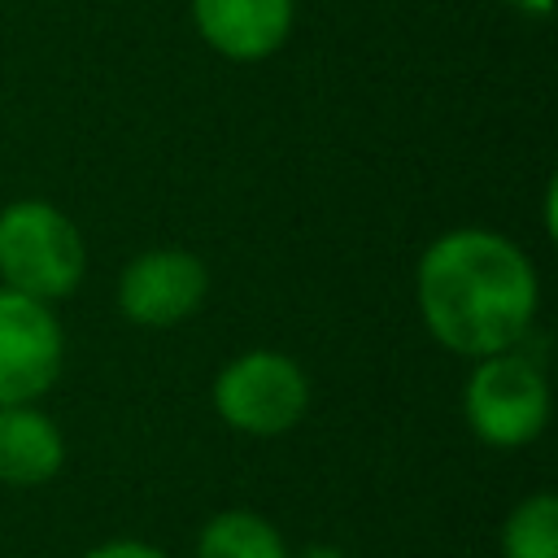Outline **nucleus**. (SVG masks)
Here are the masks:
<instances>
[{
  "label": "nucleus",
  "instance_id": "obj_1",
  "mask_svg": "<svg viewBox=\"0 0 558 558\" xmlns=\"http://www.w3.org/2000/svg\"><path fill=\"white\" fill-rule=\"evenodd\" d=\"M414 296L427 336L471 362L519 349L541 314L532 257L488 227H453L436 235L418 257Z\"/></svg>",
  "mask_w": 558,
  "mask_h": 558
},
{
  "label": "nucleus",
  "instance_id": "obj_2",
  "mask_svg": "<svg viewBox=\"0 0 558 558\" xmlns=\"http://www.w3.org/2000/svg\"><path fill=\"white\" fill-rule=\"evenodd\" d=\"M87 275V244L52 201H13L0 209V283L39 301L70 296Z\"/></svg>",
  "mask_w": 558,
  "mask_h": 558
},
{
  "label": "nucleus",
  "instance_id": "obj_3",
  "mask_svg": "<svg viewBox=\"0 0 558 558\" xmlns=\"http://www.w3.org/2000/svg\"><path fill=\"white\" fill-rule=\"evenodd\" d=\"M462 414L480 445L523 449L549 423V379L523 349L475 357L462 388Z\"/></svg>",
  "mask_w": 558,
  "mask_h": 558
},
{
  "label": "nucleus",
  "instance_id": "obj_4",
  "mask_svg": "<svg viewBox=\"0 0 558 558\" xmlns=\"http://www.w3.org/2000/svg\"><path fill=\"white\" fill-rule=\"evenodd\" d=\"M214 410L240 436H283L310 410V375L279 349H244L214 375Z\"/></svg>",
  "mask_w": 558,
  "mask_h": 558
},
{
  "label": "nucleus",
  "instance_id": "obj_5",
  "mask_svg": "<svg viewBox=\"0 0 558 558\" xmlns=\"http://www.w3.org/2000/svg\"><path fill=\"white\" fill-rule=\"evenodd\" d=\"M65 366V331L48 301L0 283V405L39 401Z\"/></svg>",
  "mask_w": 558,
  "mask_h": 558
},
{
  "label": "nucleus",
  "instance_id": "obj_6",
  "mask_svg": "<svg viewBox=\"0 0 558 558\" xmlns=\"http://www.w3.org/2000/svg\"><path fill=\"white\" fill-rule=\"evenodd\" d=\"M209 296V266L187 248H144L118 275V310L135 327H179Z\"/></svg>",
  "mask_w": 558,
  "mask_h": 558
},
{
  "label": "nucleus",
  "instance_id": "obj_7",
  "mask_svg": "<svg viewBox=\"0 0 558 558\" xmlns=\"http://www.w3.org/2000/svg\"><path fill=\"white\" fill-rule=\"evenodd\" d=\"M296 0H192L196 35L227 61H266L292 35Z\"/></svg>",
  "mask_w": 558,
  "mask_h": 558
},
{
  "label": "nucleus",
  "instance_id": "obj_8",
  "mask_svg": "<svg viewBox=\"0 0 558 558\" xmlns=\"http://www.w3.org/2000/svg\"><path fill=\"white\" fill-rule=\"evenodd\" d=\"M65 466V436L35 401L0 405V484L39 488Z\"/></svg>",
  "mask_w": 558,
  "mask_h": 558
},
{
  "label": "nucleus",
  "instance_id": "obj_9",
  "mask_svg": "<svg viewBox=\"0 0 558 558\" xmlns=\"http://www.w3.org/2000/svg\"><path fill=\"white\" fill-rule=\"evenodd\" d=\"M288 541L283 532L244 506H227L218 514H209L196 532L192 558H288Z\"/></svg>",
  "mask_w": 558,
  "mask_h": 558
},
{
  "label": "nucleus",
  "instance_id": "obj_10",
  "mask_svg": "<svg viewBox=\"0 0 558 558\" xmlns=\"http://www.w3.org/2000/svg\"><path fill=\"white\" fill-rule=\"evenodd\" d=\"M501 558H558V497L527 493L501 523Z\"/></svg>",
  "mask_w": 558,
  "mask_h": 558
},
{
  "label": "nucleus",
  "instance_id": "obj_11",
  "mask_svg": "<svg viewBox=\"0 0 558 558\" xmlns=\"http://www.w3.org/2000/svg\"><path fill=\"white\" fill-rule=\"evenodd\" d=\"M83 558H170L161 545L153 541H135V536H113V541H100L92 545Z\"/></svg>",
  "mask_w": 558,
  "mask_h": 558
},
{
  "label": "nucleus",
  "instance_id": "obj_12",
  "mask_svg": "<svg viewBox=\"0 0 558 558\" xmlns=\"http://www.w3.org/2000/svg\"><path fill=\"white\" fill-rule=\"evenodd\" d=\"M288 558H344V549H340V545H327V541H310V545H301V549L288 554Z\"/></svg>",
  "mask_w": 558,
  "mask_h": 558
}]
</instances>
